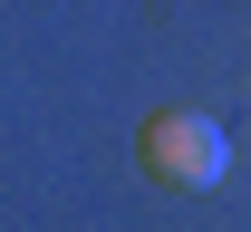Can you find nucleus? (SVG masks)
<instances>
[{
    "mask_svg": "<svg viewBox=\"0 0 251 232\" xmlns=\"http://www.w3.org/2000/svg\"><path fill=\"white\" fill-rule=\"evenodd\" d=\"M135 165H145V184H164V194H213L222 165H232V135H222L203 106H155V116L135 126Z\"/></svg>",
    "mask_w": 251,
    "mask_h": 232,
    "instance_id": "f257e3e1",
    "label": "nucleus"
}]
</instances>
